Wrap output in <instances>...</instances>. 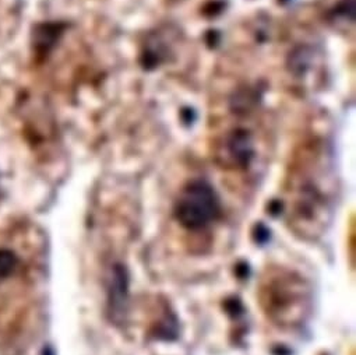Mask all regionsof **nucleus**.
<instances>
[{
    "mask_svg": "<svg viewBox=\"0 0 356 355\" xmlns=\"http://www.w3.org/2000/svg\"><path fill=\"white\" fill-rule=\"evenodd\" d=\"M260 299L273 322L295 326L307 312L309 288L302 277L286 270H273L261 283Z\"/></svg>",
    "mask_w": 356,
    "mask_h": 355,
    "instance_id": "f257e3e1",
    "label": "nucleus"
},
{
    "mask_svg": "<svg viewBox=\"0 0 356 355\" xmlns=\"http://www.w3.org/2000/svg\"><path fill=\"white\" fill-rule=\"evenodd\" d=\"M220 199L210 184L193 181L182 191L175 205V217L189 231H202L218 220Z\"/></svg>",
    "mask_w": 356,
    "mask_h": 355,
    "instance_id": "f03ea898",
    "label": "nucleus"
},
{
    "mask_svg": "<svg viewBox=\"0 0 356 355\" xmlns=\"http://www.w3.org/2000/svg\"><path fill=\"white\" fill-rule=\"evenodd\" d=\"M23 262L16 251L9 246H0V287L10 278L20 276Z\"/></svg>",
    "mask_w": 356,
    "mask_h": 355,
    "instance_id": "7ed1b4c3",
    "label": "nucleus"
}]
</instances>
